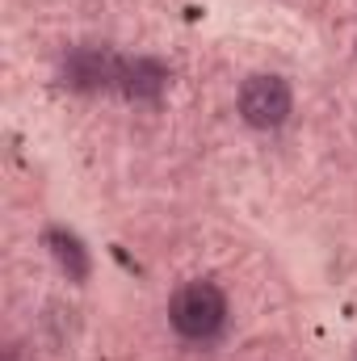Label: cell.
I'll list each match as a JSON object with an SVG mask.
<instances>
[{
	"label": "cell",
	"instance_id": "obj_1",
	"mask_svg": "<svg viewBox=\"0 0 357 361\" xmlns=\"http://www.w3.org/2000/svg\"><path fill=\"white\" fill-rule=\"evenodd\" d=\"M169 324L185 341H198V345L214 341L223 332V324H227V294L214 281H206V277L202 281H185L173 294V302H169Z\"/></svg>",
	"mask_w": 357,
	"mask_h": 361
},
{
	"label": "cell",
	"instance_id": "obj_2",
	"mask_svg": "<svg viewBox=\"0 0 357 361\" xmlns=\"http://www.w3.org/2000/svg\"><path fill=\"white\" fill-rule=\"evenodd\" d=\"M290 109H294V92L273 72H257V76H248L240 85V118L253 130H277V126H286Z\"/></svg>",
	"mask_w": 357,
	"mask_h": 361
},
{
	"label": "cell",
	"instance_id": "obj_3",
	"mask_svg": "<svg viewBox=\"0 0 357 361\" xmlns=\"http://www.w3.org/2000/svg\"><path fill=\"white\" fill-rule=\"evenodd\" d=\"M118 68L122 59H114L101 47H76L63 59V80L80 92H101V89H118Z\"/></svg>",
	"mask_w": 357,
	"mask_h": 361
},
{
	"label": "cell",
	"instance_id": "obj_4",
	"mask_svg": "<svg viewBox=\"0 0 357 361\" xmlns=\"http://www.w3.org/2000/svg\"><path fill=\"white\" fill-rule=\"evenodd\" d=\"M164 85H169V72L156 59H122L118 68V92L131 101H156Z\"/></svg>",
	"mask_w": 357,
	"mask_h": 361
},
{
	"label": "cell",
	"instance_id": "obj_5",
	"mask_svg": "<svg viewBox=\"0 0 357 361\" xmlns=\"http://www.w3.org/2000/svg\"><path fill=\"white\" fill-rule=\"evenodd\" d=\"M47 244H51V257L59 261V269L68 273L72 281L89 277V257H85V248H80L76 235H68V231H47Z\"/></svg>",
	"mask_w": 357,
	"mask_h": 361
},
{
	"label": "cell",
	"instance_id": "obj_6",
	"mask_svg": "<svg viewBox=\"0 0 357 361\" xmlns=\"http://www.w3.org/2000/svg\"><path fill=\"white\" fill-rule=\"evenodd\" d=\"M353 361H357V357H353Z\"/></svg>",
	"mask_w": 357,
	"mask_h": 361
}]
</instances>
